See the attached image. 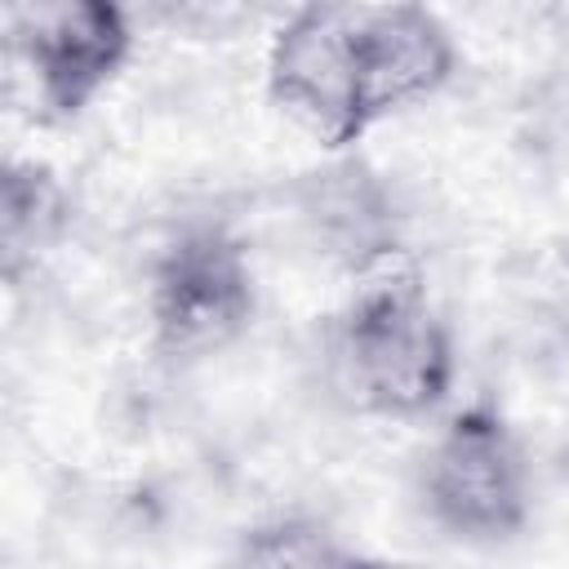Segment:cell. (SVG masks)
Wrapping results in <instances>:
<instances>
[{
    "mask_svg": "<svg viewBox=\"0 0 569 569\" xmlns=\"http://www.w3.org/2000/svg\"><path fill=\"white\" fill-rule=\"evenodd\" d=\"M453 67L449 31L418 4H307L271 40V98L320 142H356Z\"/></svg>",
    "mask_w": 569,
    "mask_h": 569,
    "instance_id": "obj_1",
    "label": "cell"
},
{
    "mask_svg": "<svg viewBox=\"0 0 569 569\" xmlns=\"http://www.w3.org/2000/svg\"><path fill=\"white\" fill-rule=\"evenodd\" d=\"M338 365L347 391L378 413L431 409L453 373L449 338L409 276L369 284L338 325Z\"/></svg>",
    "mask_w": 569,
    "mask_h": 569,
    "instance_id": "obj_2",
    "label": "cell"
},
{
    "mask_svg": "<svg viewBox=\"0 0 569 569\" xmlns=\"http://www.w3.org/2000/svg\"><path fill=\"white\" fill-rule=\"evenodd\" d=\"M427 507L458 538H511L525 525V462L489 409H467L449 422L427 458Z\"/></svg>",
    "mask_w": 569,
    "mask_h": 569,
    "instance_id": "obj_3",
    "label": "cell"
},
{
    "mask_svg": "<svg viewBox=\"0 0 569 569\" xmlns=\"http://www.w3.org/2000/svg\"><path fill=\"white\" fill-rule=\"evenodd\" d=\"M253 311V276L244 262V249L218 231L200 227L178 236L151 284V316L164 351L196 356L209 347H222Z\"/></svg>",
    "mask_w": 569,
    "mask_h": 569,
    "instance_id": "obj_4",
    "label": "cell"
},
{
    "mask_svg": "<svg viewBox=\"0 0 569 569\" xmlns=\"http://www.w3.org/2000/svg\"><path fill=\"white\" fill-rule=\"evenodd\" d=\"M22 49L53 111H80L124 62L129 27L116 4L67 0L22 13Z\"/></svg>",
    "mask_w": 569,
    "mask_h": 569,
    "instance_id": "obj_5",
    "label": "cell"
},
{
    "mask_svg": "<svg viewBox=\"0 0 569 569\" xmlns=\"http://www.w3.org/2000/svg\"><path fill=\"white\" fill-rule=\"evenodd\" d=\"M0 209H4V249H9V267H13V258L27 244V236L36 240V227L53 209L49 178L40 169H9L4 173V200H0Z\"/></svg>",
    "mask_w": 569,
    "mask_h": 569,
    "instance_id": "obj_6",
    "label": "cell"
},
{
    "mask_svg": "<svg viewBox=\"0 0 569 569\" xmlns=\"http://www.w3.org/2000/svg\"><path fill=\"white\" fill-rule=\"evenodd\" d=\"M333 569H400V565H369V560H342Z\"/></svg>",
    "mask_w": 569,
    "mask_h": 569,
    "instance_id": "obj_7",
    "label": "cell"
}]
</instances>
